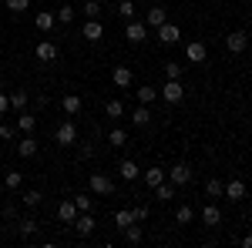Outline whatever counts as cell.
Segmentation results:
<instances>
[{
    "label": "cell",
    "instance_id": "44",
    "mask_svg": "<svg viewBox=\"0 0 252 248\" xmlns=\"http://www.w3.org/2000/svg\"><path fill=\"white\" fill-rule=\"evenodd\" d=\"M7 111H10V94H3V91H0V117L7 114Z\"/></svg>",
    "mask_w": 252,
    "mask_h": 248
},
{
    "label": "cell",
    "instance_id": "11",
    "mask_svg": "<svg viewBox=\"0 0 252 248\" xmlns=\"http://www.w3.org/2000/svg\"><path fill=\"white\" fill-rule=\"evenodd\" d=\"M81 37H84V40H91V44H97V40L104 37V27H101L97 20H88V24L81 27Z\"/></svg>",
    "mask_w": 252,
    "mask_h": 248
},
{
    "label": "cell",
    "instance_id": "6",
    "mask_svg": "<svg viewBox=\"0 0 252 248\" xmlns=\"http://www.w3.org/2000/svg\"><path fill=\"white\" fill-rule=\"evenodd\" d=\"M125 37L131 40V44H141V40L148 37V24H145V20H128V27H125Z\"/></svg>",
    "mask_w": 252,
    "mask_h": 248
},
{
    "label": "cell",
    "instance_id": "3",
    "mask_svg": "<svg viewBox=\"0 0 252 248\" xmlns=\"http://www.w3.org/2000/svg\"><path fill=\"white\" fill-rule=\"evenodd\" d=\"M88 185H91V191H94V194H115V191H118L115 178H111V174H101V171L91 174V181H88Z\"/></svg>",
    "mask_w": 252,
    "mask_h": 248
},
{
    "label": "cell",
    "instance_id": "16",
    "mask_svg": "<svg viewBox=\"0 0 252 248\" xmlns=\"http://www.w3.org/2000/svg\"><path fill=\"white\" fill-rule=\"evenodd\" d=\"M118 174H121V181H135L138 174H141V168H138L135 161H121L118 165Z\"/></svg>",
    "mask_w": 252,
    "mask_h": 248
},
{
    "label": "cell",
    "instance_id": "10",
    "mask_svg": "<svg viewBox=\"0 0 252 248\" xmlns=\"http://www.w3.org/2000/svg\"><path fill=\"white\" fill-rule=\"evenodd\" d=\"M158 40H161V44H178V40H182V30H178L175 24L165 20V24L158 27Z\"/></svg>",
    "mask_w": 252,
    "mask_h": 248
},
{
    "label": "cell",
    "instance_id": "17",
    "mask_svg": "<svg viewBox=\"0 0 252 248\" xmlns=\"http://www.w3.org/2000/svg\"><path fill=\"white\" fill-rule=\"evenodd\" d=\"M17 154L20 158H34V154H37V141H34L31 134H24V141L17 144Z\"/></svg>",
    "mask_w": 252,
    "mask_h": 248
},
{
    "label": "cell",
    "instance_id": "13",
    "mask_svg": "<svg viewBox=\"0 0 252 248\" xmlns=\"http://www.w3.org/2000/svg\"><path fill=\"white\" fill-rule=\"evenodd\" d=\"M225 198H229V201H242V198H246V181H242V178H232V181L225 185Z\"/></svg>",
    "mask_w": 252,
    "mask_h": 248
},
{
    "label": "cell",
    "instance_id": "14",
    "mask_svg": "<svg viewBox=\"0 0 252 248\" xmlns=\"http://www.w3.org/2000/svg\"><path fill=\"white\" fill-rule=\"evenodd\" d=\"M58 218H61V221H67V225L78 218V205H74V198H71V201H61V205H58Z\"/></svg>",
    "mask_w": 252,
    "mask_h": 248
},
{
    "label": "cell",
    "instance_id": "19",
    "mask_svg": "<svg viewBox=\"0 0 252 248\" xmlns=\"http://www.w3.org/2000/svg\"><path fill=\"white\" fill-rule=\"evenodd\" d=\"M135 97H138V104H152V101H158V91L152 87V84H141L135 91Z\"/></svg>",
    "mask_w": 252,
    "mask_h": 248
},
{
    "label": "cell",
    "instance_id": "7",
    "mask_svg": "<svg viewBox=\"0 0 252 248\" xmlns=\"http://www.w3.org/2000/svg\"><path fill=\"white\" fill-rule=\"evenodd\" d=\"M34 54H37V60H40V64H54L61 51H58V44H54V40H40Z\"/></svg>",
    "mask_w": 252,
    "mask_h": 248
},
{
    "label": "cell",
    "instance_id": "42",
    "mask_svg": "<svg viewBox=\"0 0 252 248\" xmlns=\"http://www.w3.org/2000/svg\"><path fill=\"white\" fill-rule=\"evenodd\" d=\"M14 134H17L14 124H0V141H14Z\"/></svg>",
    "mask_w": 252,
    "mask_h": 248
},
{
    "label": "cell",
    "instance_id": "37",
    "mask_svg": "<svg viewBox=\"0 0 252 248\" xmlns=\"http://www.w3.org/2000/svg\"><path fill=\"white\" fill-rule=\"evenodd\" d=\"M71 20H74V7H71V3H64V7L58 10V24H71Z\"/></svg>",
    "mask_w": 252,
    "mask_h": 248
},
{
    "label": "cell",
    "instance_id": "1",
    "mask_svg": "<svg viewBox=\"0 0 252 248\" xmlns=\"http://www.w3.org/2000/svg\"><path fill=\"white\" fill-rule=\"evenodd\" d=\"M54 141H58L61 148H71V144H78V128H74V121L71 117H64L58 124V131H54Z\"/></svg>",
    "mask_w": 252,
    "mask_h": 248
},
{
    "label": "cell",
    "instance_id": "12",
    "mask_svg": "<svg viewBox=\"0 0 252 248\" xmlns=\"http://www.w3.org/2000/svg\"><path fill=\"white\" fill-rule=\"evenodd\" d=\"M111 81H115L118 87H131V84H135V74H131V67H125V64H121V67L111 71Z\"/></svg>",
    "mask_w": 252,
    "mask_h": 248
},
{
    "label": "cell",
    "instance_id": "32",
    "mask_svg": "<svg viewBox=\"0 0 252 248\" xmlns=\"http://www.w3.org/2000/svg\"><path fill=\"white\" fill-rule=\"evenodd\" d=\"M10 108L14 111H24L27 108V91H10Z\"/></svg>",
    "mask_w": 252,
    "mask_h": 248
},
{
    "label": "cell",
    "instance_id": "20",
    "mask_svg": "<svg viewBox=\"0 0 252 248\" xmlns=\"http://www.w3.org/2000/svg\"><path fill=\"white\" fill-rule=\"evenodd\" d=\"M165 14H168L165 7H152V10L145 14V24H148V27H161V24H165Z\"/></svg>",
    "mask_w": 252,
    "mask_h": 248
},
{
    "label": "cell",
    "instance_id": "47",
    "mask_svg": "<svg viewBox=\"0 0 252 248\" xmlns=\"http://www.w3.org/2000/svg\"><path fill=\"white\" fill-rule=\"evenodd\" d=\"M249 40H252V30H249Z\"/></svg>",
    "mask_w": 252,
    "mask_h": 248
},
{
    "label": "cell",
    "instance_id": "41",
    "mask_svg": "<svg viewBox=\"0 0 252 248\" xmlns=\"http://www.w3.org/2000/svg\"><path fill=\"white\" fill-rule=\"evenodd\" d=\"M165 77H182V64H175V60H165Z\"/></svg>",
    "mask_w": 252,
    "mask_h": 248
},
{
    "label": "cell",
    "instance_id": "5",
    "mask_svg": "<svg viewBox=\"0 0 252 248\" xmlns=\"http://www.w3.org/2000/svg\"><path fill=\"white\" fill-rule=\"evenodd\" d=\"M71 225H74V231H78L81 238H88V235L97 228V221H94V215H91V211H78V218H74Z\"/></svg>",
    "mask_w": 252,
    "mask_h": 248
},
{
    "label": "cell",
    "instance_id": "8",
    "mask_svg": "<svg viewBox=\"0 0 252 248\" xmlns=\"http://www.w3.org/2000/svg\"><path fill=\"white\" fill-rule=\"evenodd\" d=\"M185 57H189V64H202V60L209 57V51H205L202 40H189L185 44Z\"/></svg>",
    "mask_w": 252,
    "mask_h": 248
},
{
    "label": "cell",
    "instance_id": "23",
    "mask_svg": "<svg viewBox=\"0 0 252 248\" xmlns=\"http://www.w3.org/2000/svg\"><path fill=\"white\" fill-rule=\"evenodd\" d=\"M141 178H145L148 188H158V185L165 181V171H161V168H148V171H141Z\"/></svg>",
    "mask_w": 252,
    "mask_h": 248
},
{
    "label": "cell",
    "instance_id": "27",
    "mask_svg": "<svg viewBox=\"0 0 252 248\" xmlns=\"http://www.w3.org/2000/svg\"><path fill=\"white\" fill-rule=\"evenodd\" d=\"M131 221H135V218H131V208H118V211H115V225H118L121 231L128 228Z\"/></svg>",
    "mask_w": 252,
    "mask_h": 248
},
{
    "label": "cell",
    "instance_id": "24",
    "mask_svg": "<svg viewBox=\"0 0 252 248\" xmlns=\"http://www.w3.org/2000/svg\"><path fill=\"white\" fill-rule=\"evenodd\" d=\"M61 108H64V114H71V117H74V114L81 111V97H78V94H64Z\"/></svg>",
    "mask_w": 252,
    "mask_h": 248
},
{
    "label": "cell",
    "instance_id": "21",
    "mask_svg": "<svg viewBox=\"0 0 252 248\" xmlns=\"http://www.w3.org/2000/svg\"><path fill=\"white\" fill-rule=\"evenodd\" d=\"M54 14H51V10H40L37 17H34V24H37V30H44V34H47V30H54Z\"/></svg>",
    "mask_w": 252,
    "mask_h": 248
},
{
    "label": "cell",
    "instance_id": "34",
    "mask_svg": "<svg viewBox=\"0 0 252 248\" xmlns=\"http://www.w3.org/2000/svg\"><path fill=\"white\" fill-rule=\"evenodd\" d=\"M118 17L121 20H135V3H131V0H121V3H118Z\"/></svg>",
    "mask_w": 252,
    "mask_h": 248
},
{
    "label": "cell",
    "instance_id": "22",
    "mask_svg": "<svg viewBox=\"0 0 252 248\" xmlns=\"http://www.w3.org/2000/svg\"><path fill=\"white\" fill-rule=\"evenodd\" d=\"M155 198L161 201V205H165V201H172V198H175V185L168 181V178H165V181H161V185L155 188Z\"/></svg>",
    "mask_w": 252,
    "mask_h": 248
},
{
    "label": "cell",
    "instance_id": "9",
    "mask_svg": "<svg viewBox=\"0 0 252 248\" xmlns=\"http://www.w3.org/2000/svg\"><path fill=\"white\" fill-rule=\"evenodd\" d=\"M225 47H229L232 54H242V51L249 47V34H246V30H232V34L225 37Z\"/></svg>",
    "mask_w": 252,
    "mask_h": 248
},
{
    "label": "cell",
    "instance_id": "25",
    "mask_svg": "<svg viewBox=\"0 0 252 248\" xmlns=\"http://www.w3.org/2000/svg\"><path fill=\"white\" fill-rule=\"evenodd\" d=\"M17 128H20L24 134H31L34 128H37V117H34V114H27V111H20V117H17Z\"/></svg>",
    "mask_w": 252,
    "mask_h": 248
},
{
    "label": "cell",
    "instance_id": "39",
    "mask_svg": "<svg viewBox=\"0 0 252 248\" xmlns=\"http://www.w3.org/2000/svg\"><path fill=\"white\" fill-rule=\"evenodd\" d=\"M125 238H128V242H131V245H138V242H141V228H138L135 221H131V225H128V228H125Z\"/></svg>",
    "mask_w": 252,
    "mask_h": 248
},
{
    "label": "cell",
    "instance_id": "40",
    "mask_svg": "<svg viewBox=\"0 0 252 248\" xmlns=\"http://www.w3.org/2000/svg\"><path fill=\"white\" fill-rule=\"evenodd\" d=\"M27 7H31V0H7V10L10 14H24Z\"/></svg>",
    "mask_w": 252,
    "mask_h": 248
},
{
    "label": "cell",
    "instance_id": "18",
    "mask_svg": "<svg viewBox=\"0 0 252 248\" xmlns=\"http://www.w3.org/2000/svg\"><path fill=\"white\" fill-rule=\"evenodd\" d=\"M37 228H40V225L34 221V218H20V221H17V235H20V238H31V235H37Z\"/></svg>",
    "mask_w": 252,
    "mask_h": 248
},
{
    "label": "cell",
    "instance_id": "33",
    "mask_svg": "<svg viewBox=\"0 0 252 248\" xmlns=\"http://www.w3.org/2000/svg\"><path fill=\"white\" fill-rule=\"evenodd\" d=\"M3 185H7L10 191H17L20 185H24V174H20V171H7V174H3Z\"/></svg>",
    "mask_w": 252,
    "mask_h": 248
},
{
    "label": "cell",
    "instance_id": "46",
    "mask_svg": "<svg viewBox=\"0 0 252 248\" xmlns=\"http://www.w3.org/2000/svg\"><path fill=\"white\" fill-rule=\"evenodd\" d=\"M242 245H246V248H252V235H242Z\"/></svg>",
    "mask_w": 252,
    "mask_h": 248
},
{
    "label": "cell",
    "instance_id": "38",
    "mask_svg": "<svg viewBox=\"0 0 252 248\" xmlns=\"http://www.w3.org/2000/svg\"><path fill=\"white\" fill-rule=\"evenodd\" d=\"M74 205H78V211H91V208H94V198H88V194H74Z\"/></svg>",
    "mask_w": 252,
    "mask_h": 248
},
{
    "label": "cell",
    "instance_id": "28",
    "mask_svg": "<svg viewBox=\"0 0 252 248\" xmlns=\"http://www.w3.org/2000/svg\"><path fill=\"white\" fill-rule=\"evenodd\" d=\"M131 121H135L138 128H145V124L152 121V111H148V104H141V108H135V114H131Z\"/></svg>",
    "mask_w": 252,
    "mask_h": 248
},
{
    "label": "cell",
    "instance_id": "43",
    "mask_svg": "<svg viewBox=\"0 0 252 248\" xmlns=\"http://www.w3.org/2000/svg\"><path fill=\"white\" fill-rule=\"evenodd\" d=\"M131 218H135V221H145V218H148V205H135V208H131Z\"/></svg>",
    "mask_w": 252,
    "mask_h": 248
},
{
    "label": "cell",
    "instance_id": "30",
    "mask_svg": "<svg viewBox=\"0 0 252 248\" xmlns=\"http://www.w3.org/2000/svg\"><path fill=\"white\" fill-rule=\"evenodd\" d=\"M192 218H195L192 205H182V208L175 211V221H178V225H192Z\"/></svg>",
    "mask_w": 252,
    "mask_h": 248
},
{
    "label": "cell",
    "instance_id": "36",
    "mask_svg": "<svg viewBox=\"0 0 252 248\" xmlns=\"http://www.w3.org/2000/svg\"><path fill=\"white\" fill-rule=\"evenodd\" d=\"M104 114H108V117H121V114H125V104H121V101H115V97H111V101H108V104H104Z\"/></svg>",
    "mask_w": 252,
    "mask_h": 248
},
{
    "label": "cell",
    "instance_id": "35",
    "mask_svg": "<svg viewBox=\"0 0 252 248\" xmlns=\"http://www.w3.org/2000/svg\"><path fill=\"white\" fill-rule=\"evenodd\" d=\"M81 10H84V17H88V20H97V17H101V3H97V0H88Z\"/></svg>",
    "mask_w": 252,
    "mask_h": 248
},
{
    "label": "cell",
    "instance_id": "31",
    "mask_svg": "<svg viewBox=\"0 0 252 248\" xmlns=\"http://www.w3.org/2000/svg\"><path fill=\"white\" fill-rule=\"evenodd\" d=\"M20 201H24V205H27V208H37L40 201H44V194H40L37 188H27V194H24V198H20Z\"/></svg>",
    "mask_w": 252,
    "mask_h": 248
},
{
    "label": "cell",
    "instance_id": "2",
    "mask_svg": "<svg viewBox=\"0 0 252 248\" xmlns=\"http://www.w3.org/2000/svg\"><path fill=\"white\" fill-rule=\"evenodd\" d=\"M161 101H168V104H178L182 97H185V84H182V77H168L165 84H161Z\"/></svg>",
    "mask_w": 252,
    "mask_h": 248
},
{
    "label": "cell",
    "instance_id": "15",
    "mask_svg": "<svg viewBox=\"0 0 252 248\" xmlns=\"http://www.w3.org/2000/svg\"><path fill=\"white\" fill-rule=\"evenodd\" d=\"M202 225H209V228L222 225V211L215 208V205H205V208H202Z\"/></svg>",
    "mask_w": 252,
    "mask_h": 248
},
{
    "label": "cell",
    "instance_id": "4",
    "mask_svg": "<svg viewBox=\"0 0 252 248\" xmlns=\"http://www.w3.org/2000/svg\"><path fill=\"white\" fill-rule=\"evenodd\" d=\"M165 178L172 181L175 188H182V185H189V181H192V178H195V171H192V168H189V165H172V168L165 171Z\"/></svg>",
    "mask_w": 252,
    "mask_h": 248
},
{
    "label": "cell",
    "instance_id": "26",
    "mask_svg": "<svg viewBox=\"0 0 252 248\" xmlns=\"http://www.w3.org/2000/svg\"><path fill=\"white\" fill-rule=\"evenodd\" d=\"M205 191H209V198H225V185L219 178H209L205 181Z\"/></svg>",
    "mask_w": 252,
    "mask_h": 248
},
{
    "label": "cell",
    "instance_id": "29",
    "mask_svg": "<svg viewBox=\"0 0 252 248\" xmlns=\"http://www.w3.org/2000/svg\"><path fill=\"white\" fill-rule=\"evenodd\" d=\"M108 144H111V148H125V144H128V131L115 128V131L108 134Z\"/></svg>",
    "mask_w": 252,
    "mask_h": 248
},
{
    "label": "cell",
    "instance_id": "45",
    "mask_svg": "<svg viewBox=\"0 0 252 248\" xmlns=\"http://www.w3.org/2000/svg\"><path fill=\"white\" fill-rule=\"evenodd\" d=\"M88 158H94V148L91 144H81V161H88Z\"/></svg>",
    "mask_w": 252,
    "mask_h": 248
}]
</instances>
